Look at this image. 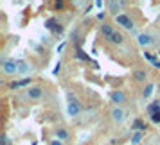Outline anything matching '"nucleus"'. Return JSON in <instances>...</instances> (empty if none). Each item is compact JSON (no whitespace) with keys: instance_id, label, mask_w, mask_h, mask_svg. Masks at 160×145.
Returning <instances> with one entry per match:
<instances>
[{"instance_id":"f257e3e1","label":"nucleus","mask_w":160,"mask_h":145,"mask_svg":"<svg viewBox=\"0 0 160 145\" xmlns=\"http://www.w3.org/2000/svg\"><path fill=\"white\" fill-rule=\"evenodd\" d=\"M67 109H68V115L70 116H78L81 113L79 104H78V101H76V97L72 93L68 95V106H67Z\"/></svg>"},{"instance_id":"f03ea898","label":"nucleus","mask_w":160,"mask_h":145,"mask_svg":"<svg viewBox=\"0 0 160 145\" xmlns=\"http://www.w3.org/2000/svg\"><path fill=\"white\" fill-rule=\"evenodd\" d=\"M115 22L119 23V25H122L124 29H128V30L133 29V22H131V18L128 15H117Z\"/></svg>"},{"instance_id":"7ed1b4c3","label":"nucleus","mask_w":160,"mask_h":145,"mask_svg":"<svg viewBox=\"0 0 160 145\" xmlns=\"http://www.w3.org/2000/svg\"><path fill=\"white\" fill-rule=\"evenodd\" d=\"M2 70H4V73H8V75L16 73L18 72V63L16 61H4L2 63Z\"/></svg>"},{"instance_id":"20e7f679","label":"nucleus","mask_w":160,"mask_h":145,"mask_svg":"<svg viewBox=\"0 0 160 145\" xmlns=\"http://www.w3.org/2000/svg\"><path fill=\"white\" fill-rule=\"evenodd\" d=\"M27 95H29V99H32V101H38V99L43 95V91H42V88L34 86V88H29V90H27Z\"/></svg>"},{"instance_id":"39448f33","label":"nucleus","mask_w":160,"mask_h":145,"mask_svg":"<svg viewBox=\"0 0 160 145\" xmlns=\"http://www.w3.org/2000/svg\"><path fill=\"white\" fill-rule=\"evenodd\" d=\"M112 118L115 120V122H122L124 120V111L119 106H115V108L112 109Z\"/></svg>"},{"instance_id":"423d86ee","label":"nucleus","mask_w":160,"mask_h":145,"mask_svg":"<svg viewBox=\"0 0 160 145\" xmlns=\"http://www.w3.org/2000/svg\"><path fill=\"white\" fill-rule=\"evenodd\" d=\"M113 32H115V30H113V27H112L110 23H102V25H101V34L104 38H108V40H110V36H112Z\"/></svg>"},{"instance_id":"0eeeda50","label":"nucleus","mask_w":160,"mask_h":145,"mask_svg":"<svg viewBox=\"0 0 160 145\" xmlns=\"http://www.w3.org/2000/svg\"><path fill=\"white\" fill-rule=\"evenodd\" d=\"M137 41H138V45L146 47V45H149V43H151L153 40H151V36H149V34H138Z\"/></svg>"},{"instance_id":"6e6552de","label":"nucleus","mask_w":160,"mask_h":145,"mask_svg":"<svg viewBox=\"0 0 160 145\" xmlns=\"http://www.w3.org/2000/svg\"><path fill=\"white\" fill-rule=\"evenodd\" d=\"M142 136H144V133H142V131H135V133H133V134H131V145H137V143H140V142H142Z\"/></svg>"},{"instance_id":"1a4fd4ad","label":"nucleus","mask_w":160,"mask_h":145,"mask_svg":"<svg viewBox=\"0 0 160 145\" xmlns=\"http://www.w3.org/2000/svg\"><path fill=\"white\" fill-rule=\"evenodd\" d=\"M110 41H112V43H115V45H121L124 41V36L121 34V32H117V30H115V32L110 36Z\"/></svg>"},{"instance_id":"9d476101","label":"nucleus","mask_w":160,"mask_h":145,"mask_svg":"<svg viewBox=\"0 0 160 145\" xmlns=\"http://www.w3.org/2000/svg\"><path fill=\"white\" fill-rule=\"evenodd\" d=\"M112 101L115 102V104H121V102L126 101V97H124L122 91H113V93H112Z\"/></svg>"},{"instance_id":"9b49d317","label":"nucleus","mask_w":160,"mask_h":145,"mask_svg":"<svg viewBox=\"0 0 160 145\" xmlns=\"http://www.w3.org/2000/svg\"><path fill=\"white\" fill-rule=\"evenodd\" d=\"M56 138H58L59 142H65V140H68V131L67 129H56Z\"/></svg>"},{"instance_id":"f8f14e48","label":"nucleus","mask_w":160,"mask_h":145,"mask_svg":"<svg viewBox=\"0 0 160 145\" xmlns=\"http://www.w3.org/2000/svg\"><path fill=\"white\" fill-rule=\"evenodd\" d=\"M146 127H148V124H144L142 120H135L133 125H131V129H133V131H142V133L146 131Z\"/></svg>"},{"instance_id":"ddd939ff","label":"nucleus","mask_w":160,"mask_h":145,"mask_svg":"<svg viewBox=\"0 0 160 145\" xmlns=\"http://www.w3.org/2000/svg\"><path fill=\"white\" fill-rule=\"evenodd\" d=\"M27 72H31L29 63H25V61H18V73H27Z\"/></svg>"},{"instance_id":"4468645a","label":"nucleus","mask_w":160,"mask_h":145,"mask_svg":"<svg viewBox=\"0 0 160 145\" xmlns=\"http://www.w3.org/2000/svg\"><path fill=\"white\" fill-rule=\"evenodd\" d=\"M122 6V2H108V7H110V13H119V9Z\"/></svg>"},{"instance_id":"2eb2a0df","label":"nucleus","mask_w":160,"mask_h":145,"mask_svg":"<svg viewBox=\"0 0 160 145\" xmlns=\"http://www.w3.org/2000/svg\"><path fill=\"white\" fill-rule=\"evenodd\" d=\"M153 91H155V86H153V84H146V88H144V99H149Z\"/></svg>"},{"instance_id":"dca6fc26","label":"nucleus","mask_w":160,"mask_h":145,"mask_svg":"<svg viewBox=\"0 0 160 145\" xmlns=\"http://www.w3.org/2000/svg\"><path fill=\"white\" fill-rule=\"evenodd\" d=\"M133 77H135L137 81H144L146 79V70H135Z\"/></svg>"},{"instance_id":"f3484780","label":"nucleus","mask_w":160,"mask_h":145,"mask_svg":"<svg viewBox=\"0 0 160 145\" xmlns=\"http://www.w3.org/2000/svg\"><path fill=\"white\" fill-rule=\"evenodd\" d=\"M52 32H54V34H61V32H63V25H59V23L54 22V25H52Z\"/></svg>"},{"instance_id":"a211bd4d","label":"nucleus","mask_w":160,"mask_h":145,"mask_svg":"<svg viewBox=\"0 0 160 145\" xmlns=\"http://www.w3.org/2000/svg\"><path fill=\"white\" fill-rule=\"evenodd\" d=\"M0 145H11V140H9L8 134H2L0 136Z\"/></svg>"},{"instance_id":"6ab92c4d","label":"nucleus","mask_w":160,"mask_h":145,"mask_svg":"<svg viewBox=\"0 0 160 145\" xmlns=\"http://www.w3.org/2000/svg\"><path fill=\"white\" fill-rule=\"evenodd\" d=\"M76 56H78L79 59H83V61H90V58H88V56H87L83 50H79V49H78V52H76Z\"/></svg>"},{"instance_id":"aec40b11","label":"nucleus","mask_w":160,"mask_h":145,"mask_svg":"<svg viewBox=\"0 0 160 145\" xmlns=\"http://www.w3.org/2000/svg\"><path fill=\"white\" fill-rule=\"evenodd\" d=\"M144 56H146V59H148V61H151V63H155V61H157V58H155V56H151L149 52H144Z\"/></svg>"},{"instance_id":"412c9836","label":"nucleus","mask_w":160,"mask_h":145,"mask_svg":"<svg viewBox=\"0 0 160 145\" xmlns=\"http://www.w3.org/2000/svg\"><path fill=\"white\" fill-rule=\"evenodd\" d=\"M54 7L58 9V11H59V9H63V7H65V2H61V0H59V2H54Z\"/></svg>"},{"instance_id":"4be33fe9","label":"nucleus","mask_w":160,"mask_h":145,"mask_svg":"<svg viewBox=\"0 0 160 145\" xmlns=\"http://www.w3.org/2000/svg\"><path fill=\"white\" fill-rule=\"evenodd\" d=\"M18 82H20V86H27V84L31 82V79H29V77H23V79L18 81Z\"/></svg>"},{"instance_id":"5701e85b","label":"nucleus","mask_w":160,"mask_h":145,"mask_svg":"<svg viewBox=\"0 0 160 145\" xmlns=\"http://www.w3.org/2000/svg\"><path fill=\"white\" fill-rule=\"evenodd\" d=\"M59 70H61V63H59V61H58V65H56V68H54V73H58Z\"/></svg>"},{"instance_id":"b1692460","label":"nucleus","mask_w":160,"mask_h":145,"mask_svg":"<svg viewBox=\"0 0 160 145\" xmlns=\"http://www.w3.org/2000/svg\"><path fill=\"white\" fill-rule=\"evenodd\" d=\"M92 7H94V6H92V4H88L87 9H85V13H90V11H92Z\"/></svg>"},{"instance_id":"393cba45","label":"nucleus","mask_w":160,"mask_h":145,"mask_svg":"<svg viewBox=\"0 0 160 145\" xmlns=\"http://www.w3.org/2000/svg\"><path fill=\"white\" fill-rule=\"evenodd\" d=\"M153 66H155V68H158V70H160V61H158V59H157V61L153 63Z\"/></svg>"},{"instance_id":"a878e982","label":"nucleus","mask_w":160,"mask_h":145,"mask_svg":"<svg viewBox=\"0 0 160 145\" xmlns=\"http://www.w3.org/2000/svg\"><path fill=\"white\" fill-rule=\"evenodd\" d=\"M51 145H61V142H59V140H52Z\"/></svg>"},{"instance_id":"bb28decb","label":"nucleus","mask_w":160,"mask_h":145,"mask_svg":"<svg viewBox=\"0 0 160 145\" xmlns=\"http://www.w3.org/2000/svg\"><path fill=\"white\" fill-rule=\"evenodd\" d=\"M158 91H160V84H158Z\"/></svg>"},{"instance_id":"cd10ccee","label":"nucleus","mask_w":160,"mask_h":145,"mask_svg":"<svg viewBox=\"0 0 160 145\" xmlns=\"http://www.w3.org/2000/svg\"><path fill=\"white\" fill-rule=\"evenodd\" d=\"M158 54H160V52H158Z\"/></svg>"}]
</instances>
